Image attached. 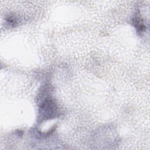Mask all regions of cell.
Wrapping results in <instances>:
<instances>
[{"label":"cell","instance_id":"cell-1","mask_svg":"<svg viewBox=\"0 0 150 150\" xmlns=\"http://www.w3.org/2000/svg\"><path fill=\"white\" fill-rule=\"evenodd\" d=\"M40 113L45 118L52 117L57 112V105L52 100H47L41 105Z\"/></svg>","mask_w":150,"mask_h":150}]
</instances>
